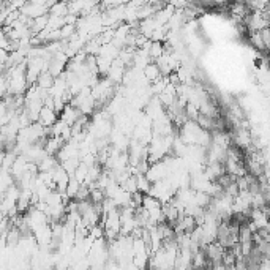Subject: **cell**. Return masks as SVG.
<instances>
[{
	"label": "cell",
	"instance_id": "obj_13",
	"mask_svg": "<svg viewBox=\"0 0 270 270\" xmlns=\"http://www.w3.org/2000/svg\"><path fill=\"white\" fill-rule=\"evenodd\" d=\"M259 32H261V37H263V41L266 45V49L270 51V27H266V29L259 30Z\"/></svg>",
	"mask_w": 270,
	"mask_h": 270
},
{
	"label": "cell",
	"instance_id": "obj_3",
	"mask_svg": "<svg viewBox=\"0 0 270 270\" xmlns=\"http://www.w3.org/2000/svg\"><path fill=\"white\" fill-rule=\"evenodd\" d=\"M234 142H236L237 147H240V149H248V147H251V144H253V133H250L248 130L245 128H239L236 133H234L232 136Z\"/></svg>",
	"mask_w": 270,
	"mask_h": 270
},
{
	"label": "cell",
	"instance_id": "obj_2",
	"mask_svg": "<svg viewBox=\"0 0 270 270\" xmlns=\"http://www.w3.org/2000/svg\"><path fill=\"white\" fill-rule=\"evenodd\" d=\"M84 114L82 112L77 109L76 106H73L71 103H68L67 106H65V109L60 112V120H64L67 125H69V127H73L77 120H79L81 117H82Z\"/></svg>",
	"mask_w": 270,
	"mask_h": 270
},
{
	"label": "cell",
	"instance_id": "obj_6",
	"mask_svg": "<svg viewBox=\"0 0 270 270\" xmlns=\"http://www.w3.org/2000/svg\"><path fill=\"white\" fill-rule=\"evenodd\" d=\"M69 13V6L64 0H57L51 5L49 8V14L51 16H57V17H67V14Z\"/></svg>",
	"mask_w": 270,
	"mask_h": 270
},
{
	"label": "cell",
	"instance_id": "obj_9",
	"mask_svg": "<svg viewBox=\"0 0 270 270\" xmlns=\"http://www.w3.org/2000/svg\"><path fill=\"white\" fill-rule=\"evenodd\" d=\"M136 180H137L139 191H142V193H149L152 185H153L152 182L149 180V177H147L144 172H139V174H136Z\"/></svg>",
	"mask_w": 270,
	"mask_h": 270
},
{
	"label": "cell",
	"instance_id": "obj_10",
	"mask_svg": "<svg viewBox=\"0 0 270 270\" xmlns=\"http://www.w3.org/2000/svg\"><path fill=\"white\" fill-rule=\"evenodd\" d=\"M89 171H90V166L89 164H85L84 161H81V164L77 166L76 172H74V177L81 182V184H85L87 182V177H89Z\"/></svg>",
	"mask_w": 270,
	"mask_h": 270
},
{
	"label": "cell",
	"instance_id": "obj_4",
	"mask_svg": "<svg viewBox=\"0 0 270 270\" xmlns=\"http://www.w3.org/2000/svg\"><path fill=\"white\" fill-rule=\"evenodd\" d=\"M59 117L60 116L56 112V109H52V108H49V106H46V104H45L43 109H41V112H40L38 122H40L41 125H45L46 128H51L59 120Z\"/></svg>",
	"mask_w": 270,
	"mask_h": 270
},
{
	"label": "cell",
	"instance_id": "obj_11",
	"mask_svg": "<svg viewBox=\"0 0 270 270\" xmlns=\"http://www.w3.org/2000/svg\"><path fill=\"white\" fill-rule=\"evenodd\" d=\"M81 182L77 180L74 176H71V179H69V182H68V187H67V191L65 193L71 198V199H74L76 198V195H77V191H79V188H81Z\"/></svg>",
	"mask_w": 270,
	"mask_h": 270
},
{
	"label": "cell",
	"instance_id": "obj_12",
	"mask_svg": "<svg viewBox=\"0 0 270 270\" xmlns=\"http://www.w3.org/2000/svg\"><path fill=\"white\" fill-rule=\"evenodd\" d=\"M250 41L251 45H253V48H256L258 51H267L263 37H261V32H250Z\"/></svg>",
	"mask_w": 270,
	"mask_h": 270
},
{
	"label": "cell",
	"instance_id": "obj_8",
	"mask_svg": "<svg viewBox=\"0 0 270 270\" xmlns=\"http://www.w3.org/2000/svg\"><path fill=\"white\" fill-rule=\"evenodd\" d=\"M164 52H166V45L163 41H153L152 40V45L149 49V54L152 57V60H158Z\"/></svg>",
	"mask_w": 270,
	"mask_h": 270
},
{
	"label": "cell",
	"instance_id": "obj_1",
	"mask_svg": "<svg viewBox=\"0 0 270 270\" xmlns=\"http://www.w3.org/2000/svg\"><path fill=\"white\" fill-rule=\"evenodd\" d=\"M205 255H207V259L210 261V267H213L215 264H220L223 263V256H224V251H226V247H223L218 240H213L210 243H207V245L202 247Z\"/></svg>",
	"mask_w": 270,
	"mask_h": 270
},
{
	"label": "cell",
	"instance_id": "obj_5",
	"mask_svg": "<svg viewBox=\"0 0 270 270\" xmlns=\"http://www.w3.org/2000/svg\"><path fill=\"white\" fill-rule=\"evenodd\" d=\"M144 76H145V79L149 81V82H155V81H158L160 77L163 76V73H161V69H160V67L156 65V62H150L149 65H147L144 69Z\"/></svg>",
	"mask_w": 270,
	"mask_h": 270
},
{
	"label": "cell",
	"instance_id": "obj_7",
	"mask_svg": "<svg viewBox=\"0 0 270 270\" xmlns=\"http://www.w3.org/2000/svg\"><path fill=\"white\" fill-rule=\"evenodd\" d=\"M56 82V76L52 74L49 69H45L40 76H38V81H37V85L41 87V89H45V90H49L52 85H54Z\"/></svg>",
	"mask_w": 270,
	"mask_h": 270
}]
</instances>
